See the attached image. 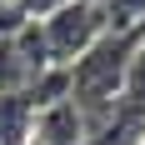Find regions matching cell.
I'll return each instance as SVG.
<instances>
[{
    "label": "cell",
    "mask_w": 145,
    "mask_h": 145,
    "mask_svg": "<svg viewBox=\"0 0 145 145\" xmlns=\"http://www.w3.org/2000/svg\"><path fill=\"white\" fill-rule=\"evenodd\" d=\"M40 30H45V50H50V60L70 70L95 40L110 35V20H105L100 0H70V5H60L50 20H40Z\"/></svg>",
    "instance_id": "cell-1"
},
{
    "label": "cell",
    "mask_w": 145,
    "mask_h": 145,
    "mask_svg": "<svg viewBox=\"0 0 145 145\" xmlns=\"http://www.w3.org/2000/svg\"><path fill=\"white\" fill-rule=\"evenodd\" d=\"M30 145H85V115H80L70 100L40 110V115H35V135H30Z\"/></svg>",
    "instance_id": "cell-2"
},
{
    "label": "cell",
    "mask_w": 145,
    "mask_h": 145,
    "mask_svg": "<svg viewBox=\"0 0 145 145\" xmlns=\"http://www.w3.org/2000/svg\"><path fill=\"white\" fill-rule=\"evenodd\" d=\"M105 20H110V30H135L145 25V0H100Z\"/></svg>",
    "instance_id": "cell-3"
},
{
    "label": "cell",
    "mask_w": 145,
    "mask_h": 145,
    "mask_svg": "<svg viewBox=\"0 0 145 145\" xmlns=\"http://www.w3.org/2000/svg\"><path fill=\"white\" fill-rule=\"evenodd\" d=\"M125 95L145 100V35H140V45H135V55H130V75H125Z\"/></svg>",
    "instance_id": "cell-4"
},
{
    "label": "cell",
    "mask_w": 145,
    "mask_h": 145,
    "mask_svg": "<svg viewBox=\"0 0 145 145\" xmlns=\"http://www.w3.org/2000/svg\"><path fill=\"white\" fill-rule=\"evenodd\" d=\"M60 5H70V0H20V10H25L30 20H50Z\"/></svg>",
    "instance_id": "cell-5"
}]
</instances>
